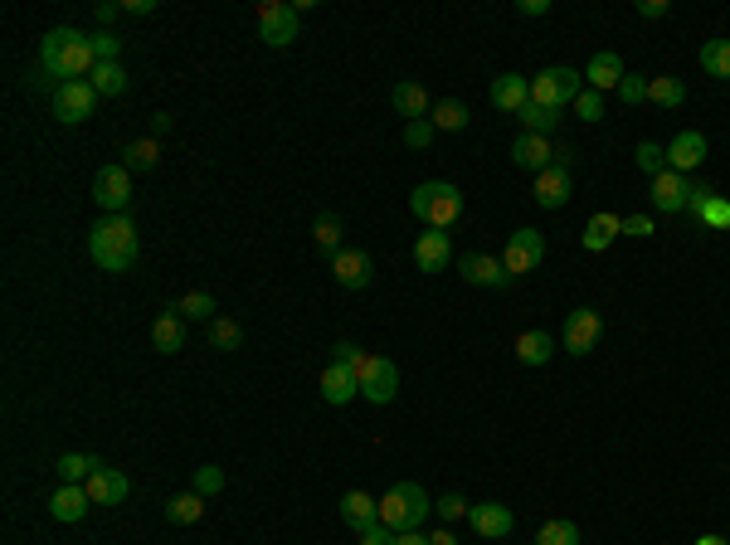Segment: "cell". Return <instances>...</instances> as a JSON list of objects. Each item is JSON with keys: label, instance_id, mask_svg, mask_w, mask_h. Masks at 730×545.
<instances>
[{"label": "cell", "instance_id": "cell-1", "mask_svg": "<svg viewBox=\"0 0 730 545\" xmlns=\"http://www.w3.org/2000/svg\"><path fill=\"white\" fill-rule=\"evenodd\" d=\"M39 69L49 73V78H83V73L98 69V54H93V39L69 30V25H59V30H49V35L39 39Z\"/></svg>", "mask_w": 730, "mask_h": 545}, {"label": "cell", "instance_id": "cell-2", "mask_svg": "<svg viewBox=\"0 0 730 545\" xmlns=\"http://www.w3.org/2000/svg\"><path fill=\"white\" fill-rule=\"evenodd\" d=\"M137 249H142V239H137V224L127 215H103L88 234V254L108 273H127L137 263Z\"/></svg>", "mask_w": 730, "mask_h": 545}, {"label": "cell", "instance_id": "cell-3", "mask_svg": "<svg viewBox=\"0 0 730 545\" xmlns=\"http://www.w3.org/2000/svg\"><path fill=\"white\" fill-rule=\"evenodd\" d=\"M429 516H434V497H429L419 482H395V487L380 497V526H390L395 536L419 531Z\"/></svg>", "mask_w": 730, "mask_h": 545}, {"label": "cell", "instance_id": "cell-4", "mask_svg": "<svg viewBox=\"0 0 730 545\" xmlns=\"http://www.w3.org/2000/svg\"><path fill=\"white\" fill-rule=\"evenodd\" d=\"M409 215L424 219L429 229H448V224H458L463 219V190L448 181H424L414 185V195H409Z\"/></svg>", "mask_w": 730, "mask_h": 545}, {"label": "cell", "instance_id": "cell-5", "mask_svg": "<svg viewBox=\"0 0 730 545\" xmlns=\"http://www.w3.org/2000/svg\"><path fill=\"white\" fill-rule=\"evenodd\" d=\"M584 93V73L565 69V64H555V69H541L531 78V103H541L550 112H565L575 108V98Z\"/></svg>", "mask_w": 730, "mask_h": 545}, {"label": "cell", "instance_id": "cell-6", "mask_svg": "<svg viewBox=\"0 0 730 545\" xmlns=\"http://www.w3.org/2000/svg\"><path fill=\"white\" fill-rule=\"evenodd\" d=\"M356 380H361V395L370 404H390L400 395V365L390 361V356H370L365 351L361 365H356Z\"/></svg>", "mask_w": 730, "mask_h": 545}, {"label": "cell", "instance_id": "cell-7", "mask_svg": "<svg viewBox=\"0 0 730 545\" xmlns=\"http://www.w3.org/2000/svg\"><path fill=\"white\" fill-rule=\"evenodd\" d=\"M541 258H546V239H541L536 229H511L507 249H502V268H507L511 278L536 273V268H541Z\"/></svg>", "mask_w": 730, "mask_h": 545}, {"label": "cell", "instance_id": "cell-8", "mask_svg": "<svg viewBox=\"0 0 730 545\" xmlns=\"http://www.w3.org/2000/svg\"><path fill=\"white\" fill-rule=\"evenodd\" d=\"M297 5H288V0H263L258 5V35H263V44H273V49H283V44H292L297 39Z\"/></svg>", "mask_w": 730, "mask_h": 545}, {"label": "cell", "instance_id": "cell-9", "mask_svg": "<svg viewBox=\"0 0 730 545\" xmlns=\"http://www.w3.org/2000/svg\"><path fill=\"white\" fill-rule=\"evenodd\" d=\"M93 200L103 215H127V200H132V171L127 166H103L93 176Z\"/></svg>", "mask_w": 730, "mask_h": 545}, {"label": "cell", "instance_id": "cell-10", "mask_svg": "<svg viewBox=\"0 0 730 545\" xmlns=\"http://www.w3.org/2000/svg\"><path fill=\"white\" fill-rule=\"evenodd\" d=\"M93 108H98V88H93V83L73 78V83H59V88H54V112H59V122H88Z\"/></svg>", "mask_w": 730, "mask_h": 545}, {"label": "cell", "instance_id": "cell-11", "mask_svg": "<svg viewBox=\"0 0 730 545\" xmlns=\"http://www.w3.org/2000/svg\"><path fill=\"white\" fill-rule=\"evenodd\" d=\"M599 336H604V317H599L594 307H575V312L565 317V351H570V356H589V351L599 346Z\"/></svg>", "mask_w": 730, "mask_h": 545}, {"label": "cell", "instance_id": "cell-12", "mask_svg": "<svg viewBox=\"0 0 730 545\" xmlns=\"http://www.w3.org/2000/svg\"><path fill=\"white\" fill-rule=\"evenodd\" d=\"M458 273L473 283V288H511L516 278H511L507 268H502V258H487V254H458Z\"/></svg>", "mask_w": 730, "mask_h": 545}, {"label": "cell", "instance_id": "cell-13", "mask_svg": "<svg viewBox=\"0 0 730 545\" xmlns=\"http://www.w3.org/2000/svg\"><path fill=\"white\" fill-rule=\"evenodd\" d=\"M687 195H692V176H677V171L653 176V210L657 215H687Z\"/></svg>", "mask_w": 730, "mask_h": 545}, {"label": "cell", "instance_id": "cell-14", "mask_svg": "<svg viewBox=\"0 0 730 545\" xmlns=\"http://www.w3.org/2000/svg\"><path fill=\"white\" fill-rule=\"evenodd\" d=\"M706 161V137L701 132H677L672 142H667V171H677V176H692L696 166Z\"/></svg>", "mask_w": 730, "mask_h": 545}, {"label": "cell", "instance_id": "cell-15", "mask_svg": "<svg viewBox=\"0 0 730 545\" xmlns=\"http://www.w3.org/2000/svg\"><path fill=\"white\" fill-rule=\"evenodd\" d=\"M623 78H628V69H623V59L614 49H599V54L584 64V83H589L594 93H619Z\"/></svg>", "mask_w": 730, "mask_h": 545}, {"label": "cell", "instance_id": "cell-16", "mask_svg": "<svg viewBox=\"0 0 730 545\" xmlns=\"http://www.w3.org/2000/svg\"><path fill=\"white\" fill-rule=\"evenodd\" d=\"M570 190H575V171H565V166H546L541 176H536V205L541 210H560L565 200H570Z\"/></svg>", "mask_w": 730, "mask_h": 545}, {"label": "cell", "instance_id": "cell-17", "mask_svg": "<svg viewBox=\"0 0 730 545\" xmlns=\"http://www.w3.org/2000/svg\"><path fill=\"white\" fill-rule=\"evenodd\" d=\"M331 273H336V283L346 292H361L370 283V273H375V263L365 249H341V254L331 258Z\"/></svg>", "mask_w": 730, "mask_h": 545}, {"label": "cell", "instance_id": "cell-18", "mask_svg": "<svg viewBox=\"0 0 730 545\" xmlns=\"http://www.w3.org/2000/svg\"><path fill=\"white\" fill-rule=\"evenodd\" d=\"M511 161H516L521 171L541 176L550 161H555V142H550V137H531V132H521V137L511 142Z\"/></svg>", "mask_w": 730, "mask_h": 545}, {"label": "cell", "instance_id": "cell-19", "mask_svg": "<svg viewBox=\"0 0 730 545\" xmlns=\"http://www.w3.org/2000/svg\"><path fill=\"white\" fill-rule=\"evenodd\" d=\"M88 487V497H93V507H117V502H127V492H132V482H127V473H117V468H98V473L83 482Z\"/></svg>", "mask_w": 730, "mask_h": 545}, {"label": "cell", "instance_id": "cell-20", "mask_svg": "<svg viewBox=\"0 0 730 545\" xmlns=\"http://www.w3.org/2000/svg\"><path fill=\"white\" fill-rule=\"evenodd\" d=\"M414 263H419V273H443V268L453 263V244H448V234H443V229L419 234V239H414Z\"/></svg>", "mask_w": 730, "mask_h": 545}, {"label": "cell", "instance_id": "cell-21", "mask_svg": "<svg viewBox=\"0 0 730 545\" xmlns=\"http://www.w3.org/2000/svg\"><path fill=\"white\" fill-rule=\"evenodd\" d=\"M531 103V78L526 73H497L492 78V108L497 112H521Z\"/></svg>", "mask_w": 730, "mask_h": 545}, {"label": "cell", "instance_id": "cell-22", "mask_svg": "<svg viewBox=\"0 0 730 545\" xmlns=\"http://www.w3.org/2000/svg\"><path fill=\"white\" fill-rule=\"evenodd\" d=\"M468 521H473V531L482 541H502V536H511V526H516L511 507H502V502H482V507H473Z\"/></svg>", "mask_w": 730, "mask_h": 545}, {"label": "cell", "instance_id": "cell-23", "mask_svg": "<svg viewBox=\"0 0 730 545\" xmlns=\"http://www.w3.org/2000/svg\"><path fill=\"white\" fill-rule=\"evenodd\" d=\"M341 526H351L356 536H365L370 526H380V502L370 492H346L341 497Z\"/></svg>", "mask_w": 730, "mask_h": 545}, {"label": "cell", "instance_id": "cell-24", "mask_svg": "<svg viewBox=\"0 0 730 545\" xmlns=\"http://www.w3.org/2000/svg\"><path fill=\"white\" fill-rule=\"evenodd\" d=\"M88 507H93V497H88V487L83 482H64L54 497H49V511H54V521H83L88 516Z\"/></svg>", "mask_w": 730, "mask_h": 545}, {"label": "cell", "instance_id": "cell-25", "mask_svg": "<svg viewBox=\"0 0 730 545\" xmlns=\"http://www.w3.org/2000/svg\"><path fill=\"white\" fill-rule=\"evenodd\" d=\"M361 395V380H356V370L351 365H336L331 361L327 370H322V400L327 404H351Z\"/></svg>", "mask_w": 730, "mask_h": 545}, {"label": "cell", "instance_id": "cell-26", "mask_svg": "<svg viewBox=\"0 0 730 545\" xmlns=\"http://www.w3.org/2000/svg\"><path fill=\"white\" fill-rule=\"evenodd\" d=\"M390 103H395V112L400 117H409V122H419V117H429L434 112V98H429V88L424 83H395V93H390Z\"/></svg>", "mask_w": 730, "mask_h": 545}, {"label": "cell", "instance_id": "cell-27", "mask_svg": "<svg viewBox=\"0 0 730 545\" xmlns=\"http://www.w3.org/2000/svg\"><path fill=\"white\" fill-rule=\"evenodd\" d=\"M619 234H623V215H609V210H604V215H594L584 224V249H589V254H604Z\"/></svg>", "mask_w": 730, "mask_h": 545}, {"label": "cell", "instance_id": "cell-28", "mask_svg": "<svg viewBox=\"0 0 730 545\" xmlns=\"http://www.w3.org/2000/svg\"><path fill=\"white\" fill-rule=\"evenodd\" d=\"M648 103H657V108H682L687 103V83L677 73H657V78H648Z\"/></svg>", "mask_w": 730, "mask_h": 545}, {"label": "cell", "instance_id": "cell-29", "mask_svg": "<svg viewBox=\"0 0 730 545\" xmlns=\"http://www.w3.org/2000/svg\"><path fill=\"white\" fill-rule=\"evenodd\" d=\"M550 356H555V341L546 331H521L516 336V361L521 365H546Z\"/></svg>", "mask_w": 730, "mask_h": 545}, {"label": "cell", "instance_id": "cell-30", "mask_svg": "<svg viewBox=\"0 0 730 545\" xmlns=\"http://www.w3.org/2000/svg\"><path fill=\"white\" fill-rule=\"evenodd\" d=\"M151 341H156V351L161 356H176V351H185V327L176 312H166V317H156V327H151Z\"/></svg>", "mask_w": 730, "mask_h": 545}, {"label": "cell", "instance_id": "cell-31", "mask_svg": "<svg viewBox=\"0 0 730 545\" xmlns=\"http://www.w3.org/2000/svg\"><path fill=\"white\" fill-rule=\"evenodd\" d=\"M429 122H434L438 132H463L473 122V112H468V103H458V98H443V103H434Z\"/></svg>", "mask_w": 730, "mask_h": 545}, {"label": "cell", "instance_id": "cell-32", "mask_svg": "<svg viewBox=\"0 0 730 545\" xmlns=\"http://www.w3.org/2000/svg\"><path fill=\"white\" fill-rule=\"evenodd\" d=\"M200 516H205V497H200V492H181V497L166 502V521H171V526H195Z\"/></svg>", "mask_w": 730, "mask_h": 545}, {"label": "cell", "instance_id": "cell-33", "mask_svg": "<svg viewBox=\"0 0 730 545\" xmlns=\"http://www.w3.org/2000/svg\"><path fill=\"white\" fill-rule=\"evenodd\" d=\"M516 122H521V132H531V137H550V132L560 127V112L541 108V103H526V108L516 112Z\"/></svg>", "mask_w": 730, "mask_h": 545}, {"label": "cell", "instance_id": "cell-34", "mask_svg": "<svg viewBox=\"0 0 730 545\" xmlns=\"http://www.w3.org/2000/svg\"><path fill=\"white\" fill-rule=\"evenodd\" d=\"M88 83L98 88V98H122V93H127V73H122V64H98V69L88 73Z\"/></svg>", "mask_w": 730, "mask_h": 545}, {"label": "cell", "instance_id": "cell-35", "mask_svg": "<svg viewBox=\"0 0 730 545\" xmlns=\"http://www.w3.org/2000/svg\"><path fill=\"white\" fill-rule=\"evenodd\" d=\"M98 468H103V458H93V453H64L59 458V482H88Z\"/></svg>", "mask_w": 730, "mask_h": 545}, {"label": "cell", "instance_id": "cell-36", "mask_svg": "<svg viewBox=\"0 0 730 545\" xmlns=\"http://www.w3.org/2000/svg\"><path fill=\"white\" fill-rule=\"evenodd\" d=\"M701 69L711 78H726L730 83V39H706L701 44Z\"/></svg>", "mask_w": 730, "mask_h": 545}, {"label": "cell", "instance_id": "cell-37", "mask_svg": "<svg viewBox=\"0 0 730 545\" xmlns=\"http://www.w3.org/2000/svg\"><path fill=\"white\" fill-rule=\"evenodd\" d=\"M312 239H317V249L331 254V258L346 249V244H341V219H336V215H317V224H312Z\"/></svg>", "mask_w": 730, "mask_h": 545}, {"label": "cell", "instance_id": "cell-38", "mask_svg": "<svg viewBox=\"0 0 730 545\" xmlns=\"http://www.w3.org/2000/svg\"><path fill=\"white\" fill-rule=\"evenodd\" d=\"M210 346H215V351H239V346H244V327H239L234 317H215V322H210Z\"/></svg>", "mask_w": 730, "mask_h": 545}, {"label": "cell", "instance_id": "cell-39", "mask_svg": "<svg viewBox=\"0 0 730 545\" xmlns=\"http://www.w3.org/2000/svg\"><path fill=\"white\" fill-rule=\"evenodd\" d=\"M176 312H185V322H215L219 302L210 297V292H185V297H181V307H176Z\"/></svg>", "mask_w": 730, "mask_h": 545}, {"label": "cell", "instance_id": "cell-40", "mask_svg": "<svg viewBox=\"0 0 730 545\" xmlns=\"http://www.w3.org/2000/svg\"><path fill=\"white\" fill-rule=\"evenodd\" d=\"M122 156H127V161H122L127 171H151V166L161 161V146H156V137H142V142H132V146H127Z\"/></svg>", "mask_w": 730, "mask_h": 545}, {"label": "cell", "instance_id": "cell-41", "mask_svg": "<svg viewBox=\"0 0 730 545\" xmlns=\"http://www.w3.org/2000/svg\"><path fill=\"white\" fill-rule=\"evenodd\" d=\"M633 161H638V171L653 181V176H662L667 171V146L657 142H638V151H633Z\"/></svg>", "mask_w": 730, "mask_h": 545}, {"label": "cell", "instance_id": "cell-42", "mask_svg": "<svg viewBox=\"0 0 730 545\" xmlns=\"http://www.w3.org/2000/svg\"><path fill=\"white\" fill-rule=\"evenodd\" d=\"M536 545H580V526L575 521H546L536 531Z\"/></svg>", "mask_w": 730, "mask_h": 545}, {"label": "cell", "instance_id": "cell-43", "mask_svg": "<svg viewBox=\"0 0 730 545\" xmlns=\"http://www.w3.org/2000/svg\"><path fill=\"white\" fill-rule=\"evenodd\" d=\"M701 229H730V195H711V205L696 215Z\"/></svg>", "mask_w": 730, "mask_h": 545}, {"label": "cell", "instance_id": "cell-44", "mask_svg": "<svg viewBox=\"0 0 730 545\" xmlns=\"http://www.w3.org/2000/svg\"><path fill=\"white\" fill-rule=\"evenodd\" d=\"M190 492H200V497H215V492H224V468H195V477H190Z\"/></svg>", "mask_w": 730, "mask_h": 545}, {"label": "cell", "instance_id": "cell-45", "mask_svg": "<svg viewBox=\"0 0 730 545\" xmlns=\"http://www.w3.org/2000/svg\"><path fill=\"white\" fill-rule=\"evenodd\" d=\"M468 502H463V497H458V492H448V497H438L434 502V516L438 521H443V526H453V521H463V516H468Z\"/></svg>", "mask_w": 730, "mask_h": 545}, {"label": "cell", "instance_id": "cell-46", "mask_svg": "<svg viewBox=\"0 0 730 545\" xmlns=\"http://www.w3.org/2000/svg\"><path fill=\"white\" fill-rule=\"evenodd\" d=\"M575 117H580V122H604V93L584 88L580 98H575Z\"/></svg>", "mask_w": 730, "mask_h": 545}, {"label": "cell", "instance_id": "cell-47", "mask_svg": "<svg viewBox=\"0 0 730 545\" xmlns=\"http://www.w3.org/2000/svg\"><path fill=\"white\" fill-rule=\"evenodd\" d=\"M619 103H628V108H638V103H648V78L643 73H628L619 83Z\"/></svg>", "mask_w": 730, "mask_h": 545}, {"label": "cell", "instance_id": "cell-48", "mask_svg": "<svg viewBox=\"0 0 730 545\" xmlns=\"http://www.w3.org/2000/svg\"><path fill=\"white\" fill-rule=\"evenodd\" d=\"M434 122L429 117H419V122H404V146H414V151H424V146L434 142Z\"/></svg>", "mask_w": 730, "mask_h": 545}, {"label": "cell", "instance_id": "cell-49", "mask_svg": "<svg viewBox=\"0 0 730 545\" xmlns=\"http://www.w3.org/2000/svg\"><path fill=\"white\" fill-rule=\"evenodd\" d=\"M93 39V54H98V64H117V54H122V39L112 35V30H98Z\"/></svg>", "mask_w": 730, "mask_h": 545}, {"label": "cell", "instance_id": "cell-50", "mask_svg": "<svg viewBox=\"0 0 730 545\" xmlns=\"http://www.w3.org/2000/svg\"><path fill=\"white\" fill-rule=\"evenodd\" d=\"M711 195H716V185H706V181H692V195H687V215H701L706 205H711Z\"/></svg>", "mask_w": 730, "mask_h": 545}, {"label": "cell", "instance_id": "cell-51", "mask_svg": "<svg viewBox=\"0 0 730 545\" xmlns=\"http://www.w3.org/2000/svg\"><path fill=\"white\" fill-rule=\"evenodd\" d=\"M623 234L628 239H653V215H623Z\"/></svg>", "mask_w": 730, "mask_h": 545}, {"label": "cell", "instance_id": "cell-52", "mask_svg": "<svg viewBox=\"0 0 730 545\" xmlns=\"http://www.w3.org/2000/svg\"><path fill=\"white\" fill-rule=\"evenodd\" d=\"M361 346H356V341H336V346H331V361L336 365H351V370H356V365H361Z\"/></svg>", "mask_w": 730, "mask_h": 545}, {"label": "cell", "instance_id": "cell-53", "mask_svg": "<svg viewBox=\"0 0 730 545\" xmlns=\"http://www.w3.org/2000/svg\"><path fill=\"white\" fill-rule=\"evenodd\" d=\"M638 15H643V20H667L672 5H667V0H638Z\"/></svg>", "mask_w": 730, "mask_h": 545}, {"label": "cell", "instance_id": "cell-54", "mask_svg": "<svg viewBox=\"0 0 730 545\" xmlns=\"http://www.w3.org/2000/svg\"><path fill=\"white\" fill-rule=\"evenodd\" d=\"M516 15H526V20H541V15H550V0H516Z\"/></svg>", "mask_w": 730, "mask_h": 545}, {"label": "cell", "instance_id": "cell-55", "mask_svg": "<svg viewBox=\"0 0 730 545\" xmlns=\"http://www.w3.org/2000/svg\"><path fill=\"white\" fill-rule=\"evenodd\" d=\"M361 545H395V531H390V526H370L361 536Z\"/></svg>", "mask_w": 730, "mask_h": 545}, {"label": "cell", "instance_id": "cell-56", "mask_svg": "<svg viewBox=\"0 0 730 545\" xmlns=\"http://www.w3.org/2000/svg\"><path fill=\"white\" fill-rule=\"evenodd\" d=\"M93 15H98V25H103V30H108L112 20H117V15H122V5H112V0H103V5H98V10H93Z\"/></svg>", "mask_w": 730, "mask_h": 545}, {"label": "cell", "instance_id": "cell-57", "mask_svg": "<svg viewBox=\"0 0 730 545\" xmlns=\"http://www.w3.org/2000/svg\"><path fill=\"white\" fill-rule=\"evenodd\" d=\"M550 166H565V171H575V146H555V161Z\"/></svg>", "mask_w": 730, "mask_h": 545}, {"label": "cell", "instance_id": "cell-58", "mask_svg": "<svg viewBox=\"0 0 730 545\" xmlns=\"http://www.w3.org/2000/svg\"><path fill=\"white\" fill-rule=\"evenodd\" d=\"M122 10H127V15H151V10H156V0H127Z\"/></svg>", "mask_w": 730, "mask_h": 545}, {"label": "cell", "instance_id": "cell-59", "mask_svg": "<svg viewBox=\"0 0 730 545\" xmlns=\"http://www.w3.org/2000/svg\"><path fill=\"white\" fill-rule=\"evenodd\" d=\"M395 545H434L424 531H404V536H395Z\"/></svg>", "mask_w": 730, "mask_h": 545}, {"label": "cell", "instance_id": "cell-60", "mask_svg": "<svg viewBox=\"0 0 730 545\" xmlns=\"http://www.w3.org/2000/svg\"><path fill=\"white\" fill-rule=\"evenodd\" d=\"M151 132H156V137L171 132V112H156V117H151Z\"/></svg>", "mask_w": 730, "mask_h": 545}, {"label": "cell", "instance_id": "cell-61", "mask_svg": "<svg viewBox=\"0 0 730 545\" xmlns=\"http://www.w3.org/2000/svg\"><path fill=\"white\" fill-rule=\"evenodd\" d=\"M429 541H434V545H453V531H448V526H443V531H434V536H429Z\"/></svg>", "mask_w": 730, "mask_h": 545}, {"label": "cell", "instance_id": "cell-62", "mask_svg": "<svg viewBox=\"0 0 730 545\" xmlns=\"http://www.w3.org/2000/svg\"><path fill=\"white\" fill-rule=\"evenodd\" d=\"M696 545H730V541H726V536H701Z\"/></svg>", "mask_w": 730, "mask_h": 545}]
</instances>
